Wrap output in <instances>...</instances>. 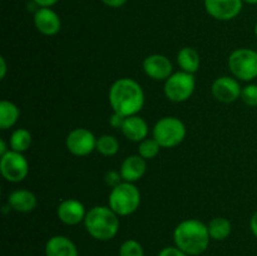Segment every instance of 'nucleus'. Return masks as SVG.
<instances>
[{
	"mask_svg": "<svg viewBox=\"0 0 257 256\" xmlns=\"http://www.w3.org/2000/svg\"><path fill=\"white\" fill-rule=\"evenodd\" d=\"M108 99L113 112L131 117L142 110L145 105V92L137 80L132 78H119L110 85Z\"/></svg>",
	"mask_w": 257,
	"mask_h": 256,
	"instance_id": "1",
	"label": "nucleus"
},
{
	"mask_svg": "<svg viewBox=\"0 0 257 256\" xmlns=\"http://www.w3.org/2000/svg\"><path fill=\"white\" fill-rule=\"evenodd\" d=\"M173 241L175 246L188 256H198L208 248L211 236L205 222L197 218H187L176 226Z\"/></svg>",
	"mask_w": 257,
	"mask_h": 256,
	"instance_id": "2",
	"label": "nucleus"
},
{
	"mask_svg": "<svg viewBox=\"0 0 257 256\" xmlns=\"http://www.w3.org/2000/svg\"><path fill=\"white\" fill-rule=\"evenodd\" d=\"M84 227L94 240L109 241L119 231V216L109 206H94L87 212Z\"/></svg>",
	"mask_w": 257,
	"mask_h": 256,
	"instance_id": "3",
	"label": "nucleus"
},
{
	"mask_svg": "<svg viewBox=\"0 0 257 256\" xmlns=\"http://www.w3.org/2000/svg\"><path fill=\"white\" fill-rule=\"evenodd\" d=\"M108 206L120 217L135 213L141 206V192L135 183L123 181L112 188L108 197Z\"/></svg>",
	"mask_w": 257,
	"mask_h": 256,
	"instance_id": "4",
	"label": "nucleus"
},
{
	"mask_svg": "<svg viewBox=\"0 0 257 256\" xmlns=\"http://www.w3.org/2000/svg\"><path fill=\"white\" fill-rule=\"evenodd\" d=\"M187 130L180 118L168 115L156 122L152 130V137L162 148H173L185 141Z\"/></svg>",
	"mask_w": 257,
	"mask_h": 256,
	"instance_id": "5",
	"label": "nucleus"
},
{
	"mask_svg": "<svg viewBox=\"0 0 257 256\" xmlns=\"http://www.w3.org/2000/svg\"><path fill=\"white\" fill-rule=\"evenodd\" d=\"M231 74L242 82H252L257 78V52L250 48H238L228 57Z\"/></svg>",
	"mask_w": 257,
	"mask_h": 256,
	"instance_id": "6",
	"label": "nucleus"
},
{
	"mask_svg": "<svg viewBox=\"0 0 257 256\" xmlns=\"http://www.w3.org/2000/svg\"><path fill=\"white\" fill-rule=\"evenodd\" d=\"M195 88V75L180 70V72L173 73L167 80H165L163 92H165L166 98L171 102L183 103L192 97Z\"/></svg>",
	"mask_w": 257,
	"mask_h": 256,
	"instance_id": "7",
	"label": "nucleus"
},
{
	"mask_svg": "<svg viewBox=\"0 0 257 256\" xmlns=\"http://www.w3.org/2000/svg\"><path fill=\"white\" fill-rule=\"evenodd\" d=\"M0 172L9 182L19 183L29 173V162L23 153L10 150L0 158Z\"/></svg>",
	"mask_w": 257,
	"mask_h": 256,
	"instance_id": "8",
	"label": "nucleus"
},
{
	"mask_svg": "<svg viewBox=\"0 0 257 256\" xmlns=\"http://www.w3.org/2000/svg\"><path fill=\"white\" fill-rule=\"evenodd\" d=\"M65 146L72 155L84 157L97 150V137L87 128H74L68 133Z\"/></svg>",
	"mask_w": 257,
	"mask_h": 256,
	"instance_id": "9",
	"label": "nucleus"
},
{
	"mask_svg": "<svg viewBox=\"0 0 257 256\" xmlns=\"http://www.w3.org/2000/svg\"><path fill=\"white\" fill-rule=\"evenodd\" d=\"M242 0H205V9L207 14L221 22L237 18L242 12Z\"/></svg>",
	"mask_w": 257,
	"mask_h": 256,
	"instance_id": "10",
	"label": "nucleus"
},
{
	"mask_svg": "<svg viewBox=\"0 0 257 256\" xmlns=\"http://www.w3.org/2000/svg\"><path fill=\"white\" fill-rule=\"evenodd\" d=\"M211 92H212L215 99L218 100V102L233 103L238 98H241L242 88H241L237 78L223 75V77H218L213 82L212 87H211Z\"/></svg>",
	"mask_w": 257,
	"mask_h": 256,
	"instance_id": "11",
	"label": "nucleus"
},
{
	"mask_svg": "<svg viewBox=\"0 0 257 256\" xmlns=\"http://www.w3.org/2000/svg\"><path fill=\"white\" fill-rule=\"evenodd\" d=\"M143 70L153 80H167L173 74L172 62L163 54H151L143 60Z\"/></svg>",
	"mask_w": 257,
	"mask_h": 256,
	"instance_id": "12",
	"label": "nucleus"
},
{
	"mask_svg": "<svg viewBox=\"0 0 257 256\" xmlns=\"http://www.w3.org/2000/svg\"><path fill=\"white\" fill-rule=\"evenodd\" d=\"M34 25L40 34L53 37L60 32L62 20L52 8H38L34 13Z\"/></svg>",
	"mask_w": 257,
	"mask_h": 256,
	"instance_id": "13",
	"label": "nucleus"
},
{
	"mask_svg": "<svg viewBox=\"0 0 257 256\" xmlns=\"http://www.w3.org/2000/svg\"><path fill=\"white\" fill-rule=\"evenodd\" d=\"M85 211L84 205L75 198H67L59 203L57 208V216L64 225L75 226L80 222H84Z\"/></svg>",
	"mask_w": 257,
	"mask_h": 256,
	"instance_id": "14",
	"label": "nucleus"
},
{
	"mask_svg": "<svg viewBox=\"0 0 257 256\" xmlns=\"http://www.w3.org/2000/svg\"><path fill=\"white\" fill-rule=\"evenodd\" d=\"M147 170V163L143 157L140 155H132L124 158L120 165V176L125 182L135 183L140 181L145 176Z\"/></svg>",
	"mask_w": 257,
	"mask_h": 256,
	"instance_id": "15",
	"label": "nucleus"
},
{
	"mask_svg": "<svg viewBox=\"0 0 257 256\" xmlns=\"http://www.w3.org/2000/svg\"><path fill=\"white\" fill-rule=\"evenodd\" d=\"M45 256H79V251L69 237L55 235L45 243Z\"/></svg>",
	"mask_w": 257,
	"mask_h": 256,
	"instance_id": "16",
	"label": "nucleus"
},
{
	"mask_svg": "<svg viewBox=\"0 0 257 256\" xmlns=\"http://www.w3.org/2000/svg\"><path fill=\"white\" fill-rule=\"evenodd\" d=\"M38 205L37 196L29 190H15L8 196V206L17 212L28 213L35 210Z\"/></svg>",
	"mask_w": 257,
	"mask_h": 256,
	"instance_id": "17",
	"label": "nucleus"
},
{
	"mask_svg": "<svg viewBox=\"0 0 257 256\" xmlns=\"http://www.w3.org/2000/svg\"><path fill=\"white\" fill-rule=\"evenodd\" d=\"M120 131H122L123 136L128 141L140 143L143 140H146V138H148L150 128H148L147 122L142 117L136 114L131 115V117H125V120L123 123V127L120 128Z\"/></svg>",
	"mask_w": 257,
	"mask_h": 256,
	"instance_id": "18",
	"label": "nucleus"
},
{
	"mask_svg": "<svg viewBox=\"0 0 257 256\" xmlns=\"http://www.w3.org/2000/svg\"><path fill=\"white\" fill-rule=\"evenodd\" d=\"M177 63L181 70L195 74L201 65V58L195 48L185 47L177 53Z\"/></svg>",
	"mask_w": 257,
	"mask_h": 256,
	"instance_id": "19",
	"label": "nucleus"
},
{
	"mask_svg": "<svg viewBox=\"0 0 257 256\" xmlns=\"http://www.w3.org/2000/svg\"><path fill=\"white\" fill-rule=\"evenodd\" d=\"M20 115V109L15 103L10 100L0 102V130L5 131L12 128L18 122Z\"/></svg>",
	"mask_w": 257,
	"mask_h": 256,
	"instance_id": "20",
	"label": "nucleus"
},
{
	"mask_svg": "<svg viewBox=\"0 0 257 256\" xmlns=\"http://www.w3.org/2000/svg\"><path fill=\"white\" fill-rule=\"evenodd\" d=\"M208 232H210L211 240L223 241L231 235L232 225L231 221L226 217H215L207 223Z\"/></svg>",
	"mask_w": 257,
	"mask_h": 256,
	"instance_id": "21",
	"label": "nucleus"
},
{
	"mask_svg": "<svg viewBox=\"0 0 257 256\" xmlns=\"http://www.w3.org/2000/svg\"><path fill=\"white\" fill-rule=\"evenodd\" d=\"M32 133L25 128H18L10 136V150L24 153L32 146Z\"/></svg>",
	"mask_w": 257,
	"mask_h": 256,
	"instance_id": "22",
	"label": "nucleus"
},
{
	"mask_svg": "<svg viewBox=\"0 0 257 256\" xmlns=\"http://www.w3.org/2000/svg\"><path fill=\"white\" fill-rule=\"evenodd\" d=\"M97 151L102 156L110 157V156L117 155L119 151V142L117 138L112 135H103L97 138Z\"/></svg>",
	"mask_w": 257,
	"mask_h": 256,
	"instance_id": "23",
	"label": "nucleus"
},
{
	"mask_svg": "<svg viewBox=\"0 0 257 256\" xmlns=\"http://www.w3.org/2000/svg\"><path fill=\"white\" fill-rule=\"evenodd\" d=\"M161 148L162 147H161V145L155 138H146V140H143L138 145V155L145 158L146 161L153 160V158L158 156Z\"/></svg>",
	"mask_w": 257,
	"mask_h": 256,
	"instance_id": "24",
	"label": "nucleus"
},
{
	"mask_svg": "<svg viewBox=\"0 0 257 256\" xmlns=\"http://www.w3.org/2000/svg\"><path fill=\"white\" fill-rule=\"evenodd\" d=\"M119 256H145V248L140 241L130 238L120 245Z\"/></svg>",
	"mask_w": 257,
	"mask_h": 256,
	"instance_id": "25",
	"label": "nucleus"
},
{
	"mask_svg": "<svg viewBox=\"0 0 257 256\" xmlns=\"http://www.w3.org/2000/svg\"><path fill=\"white\" fill-rule=\"evenodd\" d=\"M241 99L248 107H257V84L250 83L242 88Z\"/></svg>",
	"mask_w": 257,
	"mask_h": 256,
	"instance_id": "26",
	"label": "nucleus"
},
{
	"mask_svg": "<svg viewBox=\"0 0 257 256\" xmlns=\"http://www.w3.org/2000/svg\"><path fill=\"white\" fill-rule=\"evenodd\" d=\"M104 181L109 187H115L119 183L123 182V178L120 176V172H117V171H108L104 176Z\"/></svg>",
	"mask_w": 257,
	"mask_h": 256,
	"instance_id": "27",
	"label": "nucleus"
},
{
	"mask_svg": "<svg viewBox=\"0 0 257 256\" xmlns=\"http://www.w3.org/2000/svg\"><path fill=\"white\" fill-rule=\"evenodd\" d=\"M157 256H188V255L186 252H183L181 248H178L177 246H167V247L162 248V250L158 252Z\"/></svg>",
	"mask_w": 257,
	"mask_h": 256,
	"instance_id": "28",
	"label": "nucleus"
},
{
	"mask_svg": "<svg viewBox=\"0 0 257 256\" xmlns=\"http://www.w3.org/2000/svg\"><path fill=\"white\" fill-rule=\"evenodd\" d=\"M124 120H125L124 115L119 114V113H115V112H113L112 117L109 118L110 125H112L113 128H115V130H120V128L123 127V123H124Z\"/></svg>",
	"mask_w": 257,
	"mask_h": 256,
	"instance_id": "29",
	"label": "nucleus"
},
{
	"mask_svg": "<svg viewBox=\"0 0 257 256\" xmlns=\"http://www.w3.org/2000/svg\"><path fill=\"white\" fill-rule=\"evenodd\" d=\"M104 5L109 8H120L128 2V0H100Z\"/></svg>",
	"mask_w": 257,
	"mask_h": 256,
	"instance_id": "30",
	"label": "nucleus"
},
{
	"mask_svg": "<svg viewBox=\"0 0 257 256\" xmlns=\"http://www.w3.org/2000/svg\"><path fill=\"white\" fill-rule=\"evenodd\" d=\"M38 8H52L53 5L57 4L59 0H33Z\"/></svg>",
	"mask_w": 257,
	"mask_h": 256,
	"instance_id": "31",
	"label": "nucleus"
},
{
	"mask_svg": "<svg viewBox=\"0 0 257 256\" xmlns=\"http://www.w3.org/2000/svg\"><path fill=\"white\" fill-rule=\"evenodd\" d=\"M250 228H251V232L253 233V236L257 238V211L252 215L250 220Z\"/></svg>",
	"mask_w": 257,
	"mask_h": 256,
	"instance_id": "32",
	"label": "nucleus"
},
{
	"mask_svg": "<svg viewBox=\"0 0 257 256\" xmlns=\"http://www.w3.org/2000/svg\"><path fill=\"white\" fill-rule=\"evenodd\" d=\"M7 62H5L4 57H0V79H4L7 75Z\"/></svg>",
	"mask_w": 257,
	"mask_h": 256,
	"instance_id": "33",
	"label": "nucleus"
},
{
	"mask_svg": "<svg viewBox=\"0 0 257 256\" xmlns=\"http://www.w3.org/2000/svg\"><path fill=\"white\" fill-rule=\"evenodd\" d=\"M8 151H10V150H8L7 148V143H5L4 138H0V156L5 155Z\"/></svg>",
	"mask_w": 257,
	"mask_h": 256,
	"instance_id": "34",
	"label": "nucleus"
},
{
	"mask_svg": "<svg viewBox=\"0 0 257 256\" xmlns=\"http://www.w3.org/2000/svg\"><path fill=\"white\" fill-rule=\"evenodd\" d=\"M243 3H247V4L251 5H256L257 4V0H242Z\"/></svg>",
	"mask_w": 257,
	"mask_h": 256,
	"instance_id": "35",
	"label": "nucleus"
},
{
	"mask_svg": "<svg viewBox=\"0 0 257 256\" xmlns=\"http://www.w3.org/2000/svg\"><path fill=\"white\" fill-rule=\"evenodd\" d=\"M255 35H256V38H257V23H256V25H255Z\"/></svg>",
	"mask_w": 257,
	"mask_h": 256,
	"instance_id": "36",
	"label": "nucleus"
}]
</instances>
